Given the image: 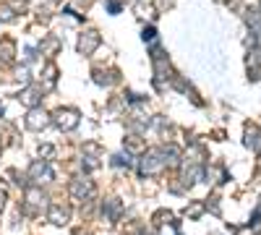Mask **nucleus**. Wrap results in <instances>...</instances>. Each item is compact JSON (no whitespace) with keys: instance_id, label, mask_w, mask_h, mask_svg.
Segmentation results:
<instances>
[{"instance_id":"1","label":"nucleus","mask_w":261,"mask_h":235,"mask_svg":"<svg viewBox=\"0 0 261 235\" xmlns=\"http://www.w3.org/2000/svg\"><path fill=\"white\" fill-rule=\"evenodd\" d=\"M165 160H162V152H157V149H151V152H146L141 160H139V173L141 175H160L165 170Z\"/></svg>"},{"instance_id":"2","label":"nucleus","mask_w":261,"mask_h":235,"mask_svg":"<svg viewBox=\"0 0 261 235\" xmlns=\"http://www.w3.org/2000/svg\"><path fill=\"white\" fill-rule=\"evenodd\" d=\"M29 180H34V186H42V183H50L55 180V173L47 160H34L32 167H29Z\"/></svg>"},{"instance_id":"3","label":"nucleus","mask_w":261,"mask_h":235,"mask_svg":"<svg viewBox=\"0 0 261 235\" xmlns=\"http://www.w3.org/2000/svg\"><path fill=\"white\" fill-rule=\"evenodd\" d=\"M68 191H71L73 201H92L97 188H94V183H92L89 178H76V180H71Z\"/></svg>"},{"instance_id":"4","label":"nucleus","mask_w":261,"mask_h":235,"mask_svg":"<svg viewBox=\"0 0 261 235\" xmlns=\"http://www.w3.org/2000/svg\"><path fill=\"white\" fill-rule=\"evenodd\" d=\"M45 204H47V196L42 194V188H37V186H27L24 212H29V215H39V212L45 209Z\"/></svg>"},{"instance_id":"5","label":"nucleus","mask_w":261,"mask_h":235,"mask_svg":"<svg viewBox=\"0 0 261 235\" xmlns=\"http://www.w3.org/2000/svg\"><path fill=\"white\" fill-rule=\"evenodd\" d=\"M47 220L53 225H58V227H65V225H68V220H71V209L63 206V204H53L47 209Z\"/></svg>"},{"instance_id":"6","label":"nucleus","mask_w":261,"mask_h":235,"mask_svg":"<svg viewBox=\"0 0 261 235\" xmlns=\"http://www.w3.org/2000/svg\"><path fill=\"white\" fill-rule=\"evenodd\" d=\"M55 125L60 131H71V128L79 125V113L76 110H58L55 113Z\"/></svg>"},{"instance_id":"7","label":"nucleus","mask_w":261,"mask_h":235,"mask_svg":"<svg viewBox=\"0 0 261 235\" xmlns=\"http://www.w3.org/2000/svg\"><path fill=\"white\" fill-rule=\"evenodd\" d=\"M47 125H50V118H47L45 110H32L27 115V128L29 131H42V128H47Z\"/></svg>"},{"instance_id":"8","label":"nucleus","mask_w":261,"mask_h":235,"mask_svg":"<svg viewBox=\"0 0 261 235\" xmlns=\"http://www.w3.org/2000/svg\"><path fill=\"white\" fill-rule=\"evenodd\" d=\"M120 209H123V204H120L118 199H107V201L102 204V217H105L107 222H115L118 215H120Z\"/></svg>"},{"instance_id":"9","label":"nucleus","mask_w":261,"mask_h":235,"mask_svg":"<svg viewBox=\"0 0 261 235\" xmlns=\"http://www.w3.org/2000/svg\"><path fill=\"white\" fill-rule=\"evenodd\" d=\"M97 42H99V37H97L94 32H89V37H86V39L81 37V45H79V50H81V53H92V50L97 47Z\"/></svg>"},{"instance_id":"10","label":"nucleus","mask_w":261,"mask_h":235,"mask_svg":"<svg viewBox=\"0 0 261 235\" xmlns=\"http://www.w3.org/2000/svg\"><path fill=\"white\" fill-rule=\"evenodd\" d=\"M53 154H55V146H53V144H45V146H39V157H42V160H50Z\"/></svg>"},{"instance_id":"11","label":"nucleus","mask_w":261,"mask_h":235,"mask_svg":"<svg viewBox=\"0 0 261 235\" xmlns=\"http://www.w3.org/2000/svg\"><path fill=\"white\" fill-rule=\"evenodd\" d=\"M18 99H24V102L29 105V108H34V105H37V94H34V92H24Z\"/></svg>"},{"instance_id":"12","label":"nucleus","mask_w":261,"mask_h":235,"mask_svg":"<svg viewBox=\"0 0 261 235\" xmlns=\"http://www.w3.org/2000/svg\"><path fill=\"white\" fill-rule=\"evenodd\" d=\"M201 209H204L201 204H193L191 209H186V215H188V217H199V215H201Z\"/></svg>"},{"instance_id":"13","label":"nucleus","mask_w":261,"mask_h":235,"mask_svg":"<svg viewBox=\"0 0 261 235\" xmlns=\"http://www.w3.org/2000/svg\"><path fill=\"white\" fill-rule=\"evenodd\" d=\"M81 167H84V170H94V167H97L94 157H84V160H81Z\"/></svg>"},{"instance_id":"14","label":"nucleus","mask_w":261,"mask_h":235,"mask_svg":"<svg viewBox=\"0 0 261 235\" xmlns=\"http://www.w3.org/2000/svg\"><path fill=\"white\" fill-rule=\"evenodd\" d=\"M6 196H8V194H6V186H3V183H0V209H3V206H6Z\"/></svg>"}]
</instances>
